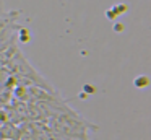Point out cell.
<instances>
[{
  "label": "cell",
  "mask_w": 151,
  "mask_h": 140,
  "mask_svg": "<svg viewBox=\"0 0 151 140\" xmlns=\"http://www.w3.org/2000/svg\"><path fill=\"white\" fill-rule=\"evenodd\" d=\"M47 129L59 135H73V133H89V130H98V125L81 117L76 111L70 109L67 112H60L57 116H52L44 122Z\"/></svg>",
  "instance_id": "cell-1"
},
{
  "label": "cell",
  "mask_w": 151,
  "mask_h": 140,
  "mask_svg": "<svg viewBox=\"0 0 151 140\" xmlns=\"http://www.w3.org/2000/svg\"><path fill=\"white\" fill-rule=\"evenodd\" d=\"M5 68L8 70V73L12 77H18V78H24V80H29L31 83H34L36 86L42 88L46 91H50V93H57V90L33 67V65L28 62V59L24 57V54L21 52L20 47L15 49V52L12 54V57L8 59Z\"/></svg>",
  "instance_id": "cell-2"
},
{
  "label": "cell",
  "mask_w": 151,
  "mask_h": 140,
  "mask_svg": "<svg viewBox=\"0 0 151 140\" xmlns=\"http://www.w3.org/2000/svg\"><path fill=\"white\" fill-rule=\"evenodd\" d=\"M18 16H20V12H17V10H5L2 7V3H0V28H4L8 23L17 21Z\"/></svg>",
  "instance_id": "cell-3"
},
{
  "label": "cell",
  "mask_w": 151,
  "mask_h": 140,
  "mask_svg": "<svg viewBox=\"0 0 151 140\" xmlns=\"http://www.w3.org/2000/svg\"><path fill=\"white\" fill-rule=\"evenodd\" d=\"M44 130H46V124H44V127H42V130H41V133H39V137H37V140H47L46 137H44Z\"/></svg>",
  "instance_id": "cell-4"
}]
</instances>
